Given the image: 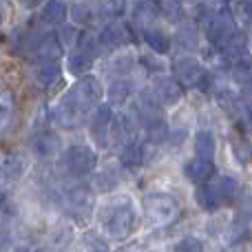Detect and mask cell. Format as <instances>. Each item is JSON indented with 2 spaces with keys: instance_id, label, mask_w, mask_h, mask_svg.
<instances>
[{
  "instance_id": "cell-4",
  "label": "cell",
  "mask_w": 252,
  "mask_h": 252,
  "mask_svg": "<svg viewBox=\"0 0 252 252\" xmlns=\"http://www.w3.org/2000/svg\"><path fill=\"white\" fill-rule=\"evenodd\" d=\"M97 164V155L93 148L84 146V144H75V146L66 148L64 157H62V166L69 175L73 177H84V175L93 173Z\"/></svg>"
},
{
  "instance_id": "cell-15",
  "label": "cell",
  "mask_w": 252,
  "mask_h": 252,
  "mask_svg": "<svg viewBox=\"0 0 252 252\" xmlns=\"http://www.w3.org/2000/svg\"><path fill=\"white\" fill-rule=\"evenodd\" d=\"M60 146H62V142L56 133H40L38 137L33 139V144H31V148H33L35 155L44 157V159L58 155V153H60Z\"/></svg>"
},
{
  "instance_id": "cell-10",
  "label": "cell",
  "mask_w": 252,
  "mask_h": 252,
  "mask_svg": "<svg viewBox=\"0 0 252 252\" xmlns=\"http://www.w3.org/2000/svg\"><path fill=\"white\" fill-rule=\"evenodd\" d=\"M66 206L78 219H84L91 215L93 208V195L87 186H75L66 192Z\"/></svg>"
},
{
  "instance_id": "cell-41",
  "label": "cell",
  "mask_w": 252,
  "mask_h": 252,
  "mask_svg": "<svg viewBox=\"0 0 252 252\" xmlns=\"http://www.w3.org/2000/svg\"><path fill=\"white\" fill-rule=\"evenodd\" d=\"M13 252H31L29 248H18V250H13Z\"/></svg>"
},
{
  "instance_id": "cell-31",
  "label": "cell",
  "mask_w": 252,
  "mask_h": 252,
  "mask_svg": "<svg viewBox=\"0 0 252 252\" xmlns=\"http://www.w3.org/2000/svg\"><path fill=\"white\" fill-rule=\"evenodd\" d=\"M235 20L244 27L252 25V0H235Z\"/></svg>"
},
{
  "instance_id": "cell-14",
  "label": "cell",
  "mask_w": 252,
  "mask_h": 252,
  "mask_svg": "<svg viewBox=\"0 0 252 252\" xmlns=\"http://www.w3.org/2000/svg\"><path fill=\"white\" fill-rule=\"evenodd\" d=\"M157 16V4L153 0H135L133 7H130V20L137 27L148 29V25H153Z\"/></svg>"
},
{
  "instance_id": "cell-2",
  "label": "cell",
  "mask_w": 252,
  "mask_h": 252,
  "mask_svg": "<svg viewBox=\"0 0 252 252\" xmlns=\"http://www.w3.org/2000/svg\"><path fill=\"white\" fill-rule=\"evenodd\" d=\"M102 226L113 239H126L135 228V210L128 197H118L102 208Z\"/></svg>"
},
{
  "instance_id": "cell-40",
  "label": "cell",
  "mask_w": 252,
  "mask_h": 252,
  "mask_svg": "<svg viewBox=\"0 0 252 252\" xmlns=\"http://www.w3.org/2000/svg\"><path fill=\"white\" fill-rule=\"evenodd\" d=\"M4 199H7V197H4V192L0 190V208H2V206H4Z\"/></svg>"
},
{
  "instance_id": "cell-21",
  "label": "cell",
  "mask_w": 252,
  "mask_h": 252,
  "mask_svg": "<svg viewBox=\"0 0 252 252\" xmlns=\"http://www.w3.org/2000/svg\"><path fill=\"white\" fill-rule=\"evenodd\" d=\"M58 78H60V62H42L35 66V80L40 87L49 89L58 82Z\"/></svg>"
},
{
  "instance_id": "cell-16",
  "label": "cell",
  "mask_w": 252,
  "mask_h": 252,
  "mask_svg": "<svg viewBox=\"0 0 252 252\" xmlns=\"http://www.w3.org/2000/svg\"><path fill=\"white\" fill-rule=\"evenodd\" d=\"M144 42L148 44V49H153L155 53L164 56V53L170 51V42H173V40H170L161 29L148 27V29H144Z\"/></svg>"
},
{
  "instance_id": "cell-28",
  "label": "cell",
  "mask_w": 252,
  "mask_h": 252,
  "mask_svg": "<svg viewBox=\"0 0 252 252\" xmlns=\"http://www.w3.org/2000/svg\"><path fill=\"white\" fill-rule=\"evenodd\" d=\"M161 11H164L166 20H170V22H182V20H184V13H186V9H184V2H182V0H164V7H161Z\"/></svg>"
},
{
  "instance_id": "cell-7",
  "label": "cell",
  "mask_w": 252,
  "mask_h": 252,
  "mask_svg": "<svg viewBox=\"0 0 252 252\" xmlns=\"http://www.w3.org/2000/svg\"><path fill=\"white\" fill-rule=\"evenodd\" d=\"M111 122H113V111L111 104H100L95 109V115L91 120V137L97 146H106L111 137Z\"/></svg>"
},
{
  "instance_id": "cell-20",
  "label": "cell",
  "mask_w": 252,
  "mask_h": 252,
  "mask_svg": "<svg viewBox=\"0 0 252 252\" xmlns=\"http://www.w3.org/2000/svg\"><path fill=\"white\" fill-rule=\"evenodd\" d=\"M215 151H217V142H215V135L210 130H199L195 135V153L201 159H213Z\"/></svg>"
},
{
  "instance_id": "cell-38",
  "label": "cell",
  "mask_w": 252,
  "mask_h": 252,
  "mask_svg": "<svg viewBox=\"0 0 252 252\" xmlns=\"http://www.w3.org/2000/svg\"><path fill=\"white\" fill-rule=\"evenodd\" d=\"M239 89H241V97H246V100H252V73L246 75L244 80H239Z\"/></svg>"
},
{
  "instance_id": "cell-19",
  "label": "cell",
  "mask_w": 252,
  "mask_h": 252,
  "mask_svg": "<svg viewBox=\"0 0 252 252\" xmlns=\"http://www.w3.org/2000/svg\"><path fill=\"white\" fill-rule=\"evenodd\" d=\"M175 44L179 49H186V51H195L199 47V31L195 25H182L175 33Z\"/></svg>"
},
{
  "instance_id": "cell-29",
  "label": "cell",
  "mask_w": 252,
  "mask_h": 252,
  "mask_svg": "<svg viewBox=\"0 0 252 252\" xmlns=\"http://www.w3.org/2000/svg\"><path fill=\"white\" fill-rule=\"evenodd\" d=\"M197 201H199V206H201L204 210H217L219 206H221L219 197L215 195L213 186H208V188H199V190H197Z\"/></svg>"
},
{
  "instance_id": "cell-1",
  "label": "cell",
  "mask_w": 252,
  "mask_h": 252,
  "mask_svg": "<svg viewBox=\"0 0 252 252\" xmlns=\"http://www.w3.org/2000/svg\"><path fill=\"white\" fill-rule=\"evenodd\" d=\"M100 97H102V84L95 78H91V75L80 78L64 93V97L53 106L51 120L60 128H75L84 120V115L100 102Z\"/></svg>"
},
{
  "instance_id": "cell-8",
  "label": "cell",
  "mask_w": 252,
  "mask_h": 252,
  "mask_svg": "<svg viewBox=\"0 0 252 252\" xmlns=\"http://www.w3.org/2000/svg\"><path fill=\"white\" fill-rule=\"evenodd\" d=\"M27 170V159L22 155L9 153V155H0V186L13 184L25 175Z\"/></svg>"
},
{
  "instance_id": "cell-3",
  "label": "cell",
  "mask_w": 252,
  "mask_h": 252,
  "mask_svg": "<svg viewBox=\"0 0 252 252\" xmlns=\"http://www.w3.org/2000/svg\"><path fill=\"white\" fill-rule=\"evenodd\" d=\"M144 213H146L148 221L155 226H166L170 223L179 213L177 201L166 192H151L144 199Z\"/></svg>"
},
{
  "instance_id": "cell-9",
  "label": "cell",
  "mask_w": 252,
  "mask_h": 252,
  "mask_svg": "<svg viewBox=\"0 0 252 252\" xmlns=\"http://www.w3.org/2000/svg\"><path fill=\"white\" fill-rule=\"evenodd\" d=\"M173 75L184 84H199L204 69H201L199 60L190 56H182L173 62Z\"/></svg>"
},
{
  "instance_id": "cell-32",
  "label": "cell",
  "mask_w": 252,
  "mask_h": 252,
  "mask_svg": "<svg viewBox=\"0 0 252 252\" xmlns=\"http://www.w3.org/2000/svg\"><path fill=\"white\" fill-rule=\"evenodd\" d=\"M133 66H135L133 53H122V56H118L113 62H111V69H113V73H118V75L130 73V69H133Z\"/></svg>"
},
{
  "instance_id": "cell-36",
  "label": "cell",
  "mask_w": 252,
  "mask_h": 252,
  "mask_svg": "<svg viewBox=\"0 0 252 252\" xmlns=\"http://www.w3.org/2000/svg\"><path fill=\"white\" fill-rule=\"evenodd\" d=\"M219 104L228 111H235L237 106H239V97L230 91H219Z\"/></svg>"
},
{
  "instance_id": "cell-11",
  "label": "cell",
  "mask_w": 252,
  "mask_h": 252,
  "mask_svg": "<svg viewBox=\"0 0 252 252\" xmlns=\"http://www.w3.org/2000/svg\"><path fill=\"white\" fill-rule=\"evenodd\" d=\"M219 53H221V60L228 62V64H237L239 60L248 58V38L244 33H232L226 42L219 47Z\"/></svg>"
},
{
  "instance_id": "cell-27",
  "label": "cell",
  "mask_w": 252,
  "mask_h": 252,
  "mask_svg": "<svg viewBox=\"0 0 252 252\" xmlns=\"http://www.w3.org/2000/svg\"><path fill=\"white\" fill-rule=\"evenodd\" d=\"M93 16H95V11H93V7H89L87 2H78L71 7V20H73L75 25H89V22L93 20Z\"/></svg>"
},
{
  "instance_id": "cell-13",
  "label": "cell",
  "mask_w": 252,
  "mask_h": 252,
  "mask_svg": "<svg viewBox=\"0 0 252 252\" xmlns=\"http://www.w3.org/2000/svg\"><path fill=\"white\" fill-rule=\"evenodd\" d=\"M184 175H186V179L192 184H204L215 175V164H213V159L195 157V159H188L186 164H184Z\"/></svg>"
},
{
  "instance_id": "cell-30",
  "label": "cell",
  "mask_w": 252,
  "mask_h": 252,
  "mask_svg": "<svg viewBox=\"0 0 252 252\" xmlns=\"http://www.w3.org/2000/svg\"><path fill=\"white\" fill-rule=\"evenodd\" d=\"M118 182H120V175L115 173L113 168H106V170H102V173H97L95 188L97 190H113V188L118 186Z\"/></svg>"
},
{
  "instance_id": "cell-18",
  "label": "cell",
  "mask_w": 252,
  "mask_h": 252,
  "mask_svg": "<svg viewBox=\"0 0 252 252\" xmlns=\"http://www.w3.org/2000/svg\"><path fill=\"white\" fill-rule=\"evenodd\" d=\"M40 18L47 25H62L66 18V4L62 0H47L42 4V11H40Z\"/></svg>"
},
{
  "instance_id": "cell-6",
  "label": "cell",
  "mask_w": 252,
  "mask_h": 252,
  "mask_svg": "<svg viewBox=\"0 0 252 252\" xmlns=\"http://www.w3.org/2000/svg\"><path fill=\"white\" fill-rule=\"evenodd\" d=\"M151 93H153V97L157 100L159 106H175L184 95L179 82L173 80V78H157L155 82H153Z\"/></svg>"
},
{
  "instance_id": "cell-22",
  "label": "cell",
  "mask_w": 252,
  "mask_h": 252,
  "mask_svg": "<svg viewBox=\"0 0 252 252\" xmlns=\"http://www.w3.org/2000/svg\"><path fill=\"white\" fill-rule=\"evenodd\" d=\"M120 159H122L126 168H135V166H139L144 161V146L139 142H135V139H130V142L124 144L122 153H120Z\"/></svg>"
},
{
  "instance_id": "cell-5",
  "label": "cell",
  "mask_w": 252,
  "mask_h": 252,
  "mask_svg": "<svg viewBox=\"0 0 252 252\" xmlns=\"http://www.w3.org/2000/svg\"><path fill=\"white\" fill-rule=\"evenodd\" d=\"M235 16H232L228 9H217V11L210 16V20L206 22V38L213 47H221L232 33H237V25H235Z\"/></svg>"
},
{
  "instance_id": "cell-12",
  "label": "cell",
  "mask_w": 252,
  "mask_h": 252,
  "mask_svg": "<svg viewBox=\"0 0 252 252\" xmlns=\"http://www.w3.org/2000/svg\"><path fill=\"white\" fill-rule=\"evenodd\" d=\"M102 49H109V51H115V49H122L126 42H128V29L120 22H109L104 29L97 35Z\"/></svg>"
},
{
  "instance_id": "cell-26",
  "label": "cell",
  "mask_w": 252,
  "mask_h": 252,
  "mask_svg": "<svg viewBox=\"0 0 252 252\" xmlns=\"http://www.w3.org/2000/svg\"><path fill=\"white\" fill-rule=\"evenodd\" d=\"M146 137L148 142L153 144H161L166 137H168V126L161 118H155L151 122H146Z\"/></svg>"
},
{
  "instance_id": "cell-34",
  "label": "cell",
  "mask_w": 252,
  "mask_h": 252,
  "mask_svg": "<svg viewBox=\"0 0 252 252\" xmlns=\"http://www.w3.org/2000/svg\"><path fill=\"white\" fill-rule=\"evenodd\" d=\"M122 11V0H97V13L100 16H115Z\"/></svg>"
},
{
  "instance_id": "cell-42",
  "label": "cell",
  "mask_w": 252,
  "mask_h": 252,
  "mask_svg": "<svg viewBox=\"0 0 252 252\" xmlns=\"http://www.w3.org/2000/svg\"><path fill=\"white\" fill-rule=\"evenodd\" d=\"M35 252H42V250H35Z\"/></svg>"
},
{
  "instance_id": "cell-23",
  "label": "cell",
  "mask_w": 252,
  "mask_h": 252,
  "mask_svg": "<svg viewBox=\"0 0 252 252\" xmlns=\"http://www.w3.org/2000/svg\"><path fill=\"white\" fill-rule=\"evenodd\" d=\"M213 190H215V195L219 197L221 204H228V201H232L237 195H239V184H237L232 177H221V179H217Z\"/></svg>"
},
{
  "instance_id": "cell-17",
  "label": "cell",
  "mask_w": 252,
  "mask_h": 252,
  "mask_svg": "<svg viewBox=\"0 0 252 252\" xmlns=\"http://www.w3.org/2000/svg\"><path fill=\"white\" fill-rule=\"evenodd\" d=\"M13 113H16V95L4 89V91H0V137L11 124Z\"/></svg>"
},
{
  "instance_id": "cell-39",
  "label": "cell",
  "mask_w": 252,
  "mask_h": 252,
  "mask_svg": "<svg viewBox=\"0 0 252 252\" xmlns=\"http://www.w3.org/2000/svg\"><path fill=\"white\" fill-rule=\"evenodd\" d=\"M18 2H20L22 7H25V9H33V7H35V2H38V0H18Z\"/></svg>"
},
{
  "instance_id": "cell-24",
  "label": "cell",
  "mask_w": 252,
  "mask_h": 252,
  "mask_svg": "<svg viewBox=\"0 0 252 252\" xmlns=\"http://www.w3.org/2000/svg\"><path fill=\"white\" fill-rule=\"evenodd\" d=\"M93 60H95V58H91L89 53H84V51H80V49H78V51L71 53L69 60H66L69 73L71 75H84L93 66Z\"/></svg>"
},
{
  "instance_id": "cell-35",
  "label": "cell",
  "mask_w": 252,
  "mask_h": 252,
  "mask_svg": "<svg viewBox=\"0 0 252 252\" xmlns=\"http://www.w3.org/2000/svg\"><path fill=\"white\" fill-rule=\"evenodd\" d=\"M175 252H204V246H201V241L195 239V237H184V239L175 246Z\"/></svg>"
},
{
  "instance_id": "cell-25",
  "label": "cell",
  "mask_w": 252,
  "mask_h": 252,
  "mask_svg": "<svg viewBox=\"0 0 252 252\" xmlns=\"http://www.w3.org/2000/svg\"><path fill=\"white\" fill-rule=\"evenodd\" d=\"M128 95H130V82H128V80L120 78V80H113V82H111V87H109V102L113 106L124 104V102L128 100Z\"/></svg>"
},
{
  "instance_id": "cell-37",
  "label": "cell",
  "mask_w": 252,
  "mask_h": 252,
  "mask_svg": "<svg viewBox=\"0 0 252 252\" xmlns=\"http://www.w3.org/2000/svg\"><path fill=\"white\" fill-rule=\"evenodd\" d=\"M60 40L62 44H66V47H69V44H75L78 42V29H75V27H62L60 29Z\"/></svg>"
},
{
  "instance_id": "cell-33",
  "label": "cell",
  "mask_w": 252,
  "mask_h": 252,
  "mask_svg": "<svg viewBox=\"0 0 252 252\" xmlns=\"http://www.w3.org/2000/svg\"><path fill=\"white\" fill-rule=\"evenodd\" d=\"M84 250L87 252H109V246H106V241L102 239V237L89 232V235L84 237Z\"/></svg>"
},
{
  "instance_id": "cell-43",
  "label": "cell",
  "mask_w": 252,
  "mask_h": 252,
  "mask_svg": "<svg viewBox=\"0 0 252 252\" xmlns=\"http://www.w3.org/2000/svg\"><path fill=\"white\" fill-rule=\"evenodd\" d=\"M250 120H252V113H250Z\"/></svg>"
}]
</instances>
